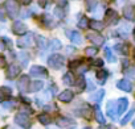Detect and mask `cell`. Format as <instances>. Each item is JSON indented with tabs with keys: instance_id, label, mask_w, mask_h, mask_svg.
Returning <instances> with one entry per match:
<instances>
[{
	"instance_id": "cell-1",
	"label": "cell",
	"mask_w": 135,
	"mask_h": 129,
	"mask_svg": "<svg viewBox=\"0 0 135 129\" xmlns=\"http://www.w3.org/2000/svg\"><path fill=\"white\" fill-rule=\"evenodd\" d=\"M15 122H16L19 126L24 128V129H29L31 125H32L31 117H29V115H28L27 112H19V113L16 115V117H15Z\"/></svg>"
},
{
	"instance_id": "cell-2",
	"label": "cell",
	"mask_w": 135,
	"mask_h": 129,
	"mask_svg": "<svg viewBox=\"0 0 135 129\" xmlns=\"http://www.w3.org/2000/svg\"><path fill=\"white\" fill-rule=\"evenodd\" d=\"M6 9H7L9 17L15 19L20 13V4H19L17 0H7L6 2Z\"/></svg>"
},
{
	"instance_id": "cell-3",
	"label": "cell",
	"mask_w": 135,
	"mask_h": 129,
	"mask_svg": "<svg viewBox=\"0 0 135 129\" xmlns=\"http://www.w3.org/2000/svg\"><path fill=\"white\" fill-rule=\"evenodd\" d=\"M64 63H65V59H64V57L61 54H52L49 57V59H48V64L54 70L61 69L64 66Z\"/></svg>"
},
{
	"instance_id": "cell-4",
	"label": "cell",
	"mask_w": 135,
	"mask_h": 129,
	"mask_svg": "<svg viewBox=\"0 0 135 129\" xmlns=\"http://www.w3.org/2000/svg\"><path fill=\"white\" fill-rule=\"evenodd\" d=\"M29 74H31V77H41V78L48 77V71L42 66H32L29 70Z\"/></svg>"
},
{
	"instance_id": "cell-5",
	"label": "cell",
	"mask_w": 135,
	"mask_h": 129,
	"mask_svg": "<svg viewBox=\"0 0 135 129\" xmlns=\"http://www.w3.org/2000/svg\"><path fill=\"white\" fill-rule=\"evenodd\" d=\"M12 32L17 36H23L27 33V25L21 21H15L12 25Z\"/></svg>"
},
{
	"instance_id": "cell-6",
	"label": "cell",
	"mask_w": 135,
	"mask_h": 129,
	"mask_svg": "<svg viewBox=\"0 0 135 129\" xmlns=\"http://www.w3.org/2000/svg\"><path fill=\"white\" fill-rule=\"evenodd\" d=\"M29 77L28 75H23L21 78H20V80L17 82V87H19V90L21 91V92H25V91H28V87H29Z\"/></svg>"
},
{
	"instance_id": "cell-7",
	"label": "cell",
	"mask_w": 135,
	"mask_h": 129,
	"mask_svg": "<svg viewBox=\"0 0 135 129\" xmlns=\"http://www.w3.org/2000/svg\"><path fill=\"white\" fill-rule=\"evenodd\" d=\"M68 37L70 38V41L73 44H77V45L82 44V36L77 30H69V32H68Z\"/></svg>"
},
{
	"instance_id": "cell-8",
	"label": "cell",
	"mask_w": 135,
	"mask_h": 129,
	"mask_svg": "<svg viewBox=\"0 0 135 129\" xmlns=\"http://www.w3.org/2000/svg\"><path fill=\"white\" fill-rule=\"evenodd\" d=\"M105 21L107 24H115L118 21V13L115 11H113V9H109L106 12V15H105Z\"/></svg>"
},
{
	"instance_id": "cell-9",
	"label": "cell",
	"mask_w": 135,
	"mask_h": 129,
	"mask_svg": "<svg viewBox=\"0 0 135 129\" xmlns=\"http://www.w3.org/2000/svg\"><path fill=\"white\" fill-rule=\"evenodd\" d=\"M88 38H89L94 45H102V44H105V38H103V36H101L99 33H89V34H88Z\"/></svg>"
},
{
	"instance_id": "cell-10",
	"label": "cell",
	"mask_w": 135,
	"mask_h": 129,
	"mask_svg": "<svg viewBox=\"0 0 135 129\" xmlns=\"http://www.w3.org/2000/svg\"><path fill=\"white\" fill-rule=\"evenodd\" d=\"M117 113L118 115H122L124 113V111L127 109V105H128V100L126 98H120L118 101H117Z\"/></svg>"
},
{
	"instance_id": "cell-11",
	"label": "cell",
	"mask_w": 135,
	"mask_h": 129,
	"mask_svg": "<svg viewBox=\"0 0 135 129\" xmlns=\"http://www.w3.org/2000/svg\"><path fill=\"white\" fill-rule=\"evenodd\" d=\"M73 96H74V94H73L70 90H65V91H62V92L60 94L58 99H60L61 101H64V103H69V101L73 100Z\"/></svg>"
},
{
	"instance_id": "cell-12",
	"label": "cell",
	"mask_w": 135,
	"mask_h": 129,
	"mask_svg": "<svg viewBox=\"0 0 135 129\" xmlns=\"http://www.w3.org/2000/svg\"><path fill=\"white\" fill-rule=\"evenodd\" d=\"M31 40H32V34H23L19 41H17V45L19 47H27L31 45Z\"/></svg>"
},
{
	"instance_id": "cell-13",
	"label": "cell",
	"mask_w": 135,
	"mask_h": 129,
	"mask_svg": "<svg viewBox=\"0 0 135 129\" xmlns=\"http://www.w3.org/2000/svg\"><path fill=\"white\" fill-rule=\"evenodd\" d=\"M117 87H118L119 90H122V91H126V92H130V91L132 90V84H131V82H128L127 79L119 80V82L117 83Z\"/></svg>"
},
{
	"instance_id": "cell-14",
	"label": "cell",
	"mask_w": 135,
	"mask_h": 129,
	"mask_svg": "<svg viewBox=\"0 0 135 129\" xmlns=\"http://www.w3.org/2000/svg\"><path fill=\"white\" fill-rule=\"evenodd\" d=\"M19 74H20V66H17V64H11L9 69H8V71H7V77H8L9 79H13V78H16Z\"/></svg>"
},
{
	"instance_id": "cell-15",
	"label": "cell",
	"mask_w": 135,
	"mask_h": 129,
	"mask_svg": "<svg viewBox=\"0 0 135 129\" xmlns=\"http://www.w3.org/2000/svg\"><path fill=\"white\" fill-rule=\"evenodd\" d=\"M56 122H57V125H58L60 128H66V126L74 124L72 119H68V117H58Z\"/></svg>"
},
{
	"instance_id": "cell-16",
	"label": "cell",
	"mask_w": 135,
	"mask_h": 129,
	"mask_svg": "<svg viewBox=\"0 0 135 129\" xmlns=\"http://www.w3.org/2000/svg\"><path fill=\"white\" fill-rule=\"evenodd\" d=\"M11 94H12V90L9 87H6V86L0 87V101H4L6 99H8Z\"/></svg>"
},
{
	"instance_id": "cell-17",
	"label": "cell",
	"mask_w": 135,
	"mask_h": 129,
	"mask_svg": "<svg viewBox=\"0 0 135 129\" xmlns=\"http://www.w3.org/2000/svg\"><path fill=\"white\" fill-rule=\"evenodd\" d=\"M42 87H44V83H42L41 80H35V82H31V83H29L28 91H31V92H37V91H40Z\"/></svg>"
},
{
	"instance_id": "cell-18",
	"label": "cell",
	"mask_w": 135,
	"mask_h": 129,
	"mask_svg": "<svg viewBox=\"0 0 135 129\" xmlns=\"http://www.w3.org/2000/svg\"><path fill=\"white\" fill-rule=\"evenodd\" d=\"M115 101H113V100H110L109 103H107V115L113 119V120H115L117 119V111H115Z\"/></svg>"
},
{
	"instance_id": "cell-19",
	"label": "cell",
	"mask_w": 135,
	"mask_h": 129,
	"mask_svg": "<svg viewBox=\"0 0 135 129\" xmlns=\"http://www.w3.org/2000/svg\"><path fill=\"white\" fill-rule=\"evenodd\" d=\"M124 17H126L127 20H132V19L135 17V7L127 6V7L124 8Z\"/></svg>"
},
{
	"instance_id": "cell-20",
	"label": "cell",
	"mask_w": 135,
	"mask_h": 129,
	"mask_svg": "<svg viewBox=\"0 0 135 129\" xmlns=\"http://www.w3.org/2000/svg\"><path fill=\"white\" fill-rule=\"evenodd\" d=\"M89 26L93 29V30H102L103 29V23H101V21H98V20H91V21H89Z\"/></svg>"
},
{
	"instance_id": "cell-21",
	"label": "cell",
	"mask_w": 135,
	"mask_h": 129,
	"mask_svg": "<svg viewBox=\"0 0 135 129\" xmlns=\"http://www.w3.org/2000/svg\"><path fill=\"white\" fill-rule=\"evenodd\" d=\"M94 117H95V120H97L99 124H105V117H103V115H102V112H101V109H99L98 105H97L95 109H94Z\"/></svg>"
},
{
	"instance_id": "cell-22",
	"label": "cell",
	"mask_w": 135,
	"mask_h": 129,
	"mask_svg": "<svg viewBox=\"0 0 135 129\" xmlns=\"http://www.w3.org/2000/svg\"><path fill=\"white\" fill-rule=\"evenodd\" d=\"M38 121L42 124V125H49L52 122V117L48 115V113H41L38 116Z\"/></svg>"
},
{
	"instance_id": "cell-23",
	"label": "cell",
	"mask_w": 135,
	"mask_h": 129,
	"mask_svg": "<svg viewBox=\"0 0 135 129\" xmlns=\"http://www.w3.org/2000/svg\"><path fill=\"white\" fill-rule=\"evenodd\" d=\"M103 96H105V91H103V90H99V91H97L94 95L90 96V100H93V101H95V103H99Z\"/></svg>"
},
{
	"instance_id": "cell-24",
	"label": "cell",
	"mask_w": 135,
	"mask_h": 129,
	"mask_svg": "<svg viewBox=\"0 0 135 129\" xmlns=\"http://www.w3.org/2000/svg\"><path fill=\"white\" fill-rule=\"evenodd\" d=\"M107 75H109V73H107L106 70H101V71H98V73H97V79H98V82H99L101 84H103L105 80L107 79Z\"/></svg>"
},
{
	"instance_id": "cell-25",
	"label": "cell",
	"mask_w": 135,
	"mask_h": 129,
	"mask_svg": "<svg viewBox=\"0 0 135 129\" xmlns=\"http://www.w3.org/2000/svg\"><path fill=\"white\" fill-rule=\"evenodd\" d=\"M36 42H37V46L41 47V49H45L46 47V38L42 37V36H36Z\"/></svg>"
},
{
	"instance_id": "cell-26",
	"label": "cell",
	"mask_w": 135,
	"mask_h": 129,
	"mask_svg": "<svg viewBox=\"0 0 135 129\" xmlns=\"http://www.w3.org/2000/svg\"><path fill=\"white\" fill-rule=\"evenodd\" d=\"M85 6H86V9H88L89 12H91V11H94V8L98 6V3H97V0H86Z\"/></svg>"
},
{
	"instance_id": "cell-27",
	"label": "cell",
	"mask_w": 135,
	"mask_h": 129,
	"mask_svg": "<svg viewBox=\"0 0 135 129\" xmlns=\"http://www.w3.org/2000/svg\"><path fill=\"white\" fill-rule=\"evenodd\" d=\"M62 82H64L65 84H68V86H70V84H73V83H74L73 75H72L70 73H66V74L64 75V78H62Z\"/></svg>"
},
{
	"instance_id": "cell-28",
	"label": "cell",
	"mask_w": 135,
	"mask_h": 129,
	"mask_svg": "<svg viewBox=\"0 0 135 129\" xmlns=\"http://www.w3.org/2000/svg\"><path fill=\"white\" fill-rule=\"evenodd\" d=\"M134 113H135V108H132V109H131V111H130V112H128V113H127V115H126L123 119H122L120 124H122V125H126V124H127V122L131 120V117L134 116Z\"/></svg>"
},
{
	"instance_id": "cell-29",
	"label": "cell",
	"mask_w": 135,
	"mask_h": 129,
	"mask_svg": "<svg viewBox=\"0 0 135 129\" xmlns=\"http://www.w3.org/2000/svg\"><path fill=\"white\" fill-rule=\"evenodd\" d=\"M9 46H11V40H8L6 37H0V47L6 49V47H9Z\"/></svg>"
},
{
	"instance_id": "cell-30",
	"label": "cell",
	"mask_w": 135,
	"mask_h": 129,
	"mask_svg": "<svg viewBox=\"0 0 135 129\" xmlns=\"http://www.w3.org/2000/svg\"><path fill=\"white\" fill-rule=\"evenodd\" d=\"M105 54H106V58H107L109 62H115V57L113 55V53H111V50L109 47L105 49Z\"/></svg>"
},
{
	"instance_id": "cell-31",
	"label": "cell",
	"mask_w": 135,
	"mask_h": 129,
	"mask_svg": "<svg viewBox=\"0 0 135 129\" xmlns=\"http://www.w3.org/2000/svg\"><path fill=\"white\" fill-rule=\"evenodd\" d=\"M61 47V42L58 41V40H52V42H50V49L52 50H58Z\"/></svg>"
},
{
	"instance_id": "cell-32",
	"label": "cell",
	"mask_w": 135,
	"mask_h": 129,
	"mask_svg": "<svg viewBox=\"0 0 135 129\" xmlns=\"http://www.w3.org/2000/svg\"><path fill=\"white\" fill-rule=\"evenodd\" d=\"M85 54L89 55V57H93V55L97 54V49H95L94 46H91V47H86V49H85Z\"/></svg>"
},
{
	"instance_id": "cell-33",
	"label": "cell",
	"mask_w": 135,
	"mask_h": 129,
	"mask_svg": "<svg viewBox=\"0 0 135 129\" xmlns=\"http://www.w3.org/2000/svg\"><path fill=\"white\" fill-rule=\"evenodd\" d=\"M78 26H80V28H84V29L88 28V26H89V20H88L86 17H82V19L80 20V23H78Z\"/></svg>"
},
{
	"instance_id": "cell-34",
	"label": "cell",
	"mask_w": 135,
	"mask_h": 129,
	"mask_svg": "<svg viewBox=\"0 0 135 129\" xmlns=\"http://www.w3.org/2000/svg\"><path fill=\"white\" fill-rule=\"evenodd\" d=\"M115 49H117L118 51H120L122 54H127V46H126V45H123V44L117 45V46H115Z\"/></svg>"
},
{
	"instance_id": "cell-35",
	"label": "cell",
	"mask_w": 135,
	"mask_h": 129,
	"mask_svg": "<svg viewBox=\"0 0 135 129\" xmlns=\"http://www.w3.org/2000/svg\"><path fill=\"white\" fill-rule=\"evenodd\" d=\"M54 15H56L58 19H62V17L65 16V12H64V11L60 8V7H57V8L54 9Z\"/></svg>"
},
{
	"instance_id": "cell-36",
	"label": "cell",
	"mask_w": 135,
	"mask_h": 129,
	"mask_svg": "<svg viewBox=\"0 0 135 129\" xmlns=\"http://www.w3.org/2000/svg\"><path fill=\"white\" fill-rule=\"evenodd\" d=\"M126 75H128L130 78H132V79H135V66H132V67H130L127 71H126Z\"/></svg>"
},
{
	"instance_id": "cell-37",
	"label": "cell",
	"mask_w": 135,
	"mask_h": 129,
	"mask_svg": "<svg viewBox=\"0 0 135 129\" xmlns=\"http://www.w3.org/2000/svg\"><path fill=\"white\" fill-rule=\"evenodd\" d=\"M77 87H78V91H82V90L85 88V80H84V78H80V79H78Z\"/></svg>"
},
{
	"instance_id": "cell-38",
	"label": "cell",
	"mask_w": 135,
	"mask_h": 129,
	"mask_svg": "<svg viewBox=\"0 0 135 129\" xmlns=\"http://www.w3.org/2000/svg\"><path fill=\"white\" fill-rule=\"evenodd\" d=\"M19 58H21V59H23V63H24V66H25V64L28 63V57H27V54H25V53H20Z\"/></svg>"
},
{
	"instance_id": "cell-39",
	"label": "cell",
	"mask_w": 135,
	"mask_h": 129,
	"mask_svg": "<svg viewBox=\"0 0 135 129\" xmlns=\"http://www.w3.org/2000/svg\"><path fill=\"white\" fill-rule=\"evenodd\" d=\"M3 105H4L6 108H12V107L15 105V101H6Z\"/></svg>"
},
{
	"instance_id": "cell-40",
	"label": "cell",
	"mask_w": 135,
	"mask_h": 129,
	"mask_svg": "<svg viewBox=\"0 0 135 129\" xmlns=\"http://www.w3.org/2000/svg\"><path fill=\"white\" fill-rule=\"evenodd\" d=\"M4 66H6V58L0 55V67H4Z\"/></svg>"
},
{
	"instance_id": "cell-41",
	"label": "cell",
	"mask_w": 135,
	"mask_h": 129,
	"mask_svg": "<svg viewBox=\"0 0 135 129\" xmlns=\"http://www.w3.org/2000/svg\"><path fill=\"white\" fill-rule=\"evenodd\" d=\"M86 70H88V66H81V67H78V73H81V74L85 73Z\"/></svg>"
},
{
	"instance_id": "cell-42",
	"label": "cell",
	"mask_w": 135,
	"mask_h": 129,
	"mask_svg": "<svg viewBox=\"0 0 135 129\" xmlns=\"http://www.w3.org/2000/svg\"><path fill=\"white\" fill-rule=\"evenodd\" d=\"M54 2L60 6H66V0H54Z\"/></svg>"
},
{
	"instance_id": "cell-43",
	"label": "cell",
	"mask_w": 135,
	"mask_h": 129,
	"mask_svg": "<svg viewBox=\"0 0 135 129\" xmlns=\"http://www.w3.org/2000/svg\"><path fill=\"white\" fill-rule=\"evenodd\" d=\"M102 63H103V61H102V59H97V61H95V66L101 67V66H102Z\"/></svg>"
},
{
	"instance_id": "cell-44",
	"label": "cell",
	"mask_w": 135,
	"mask_h": 129,
	"mask_svg": "<svg viewBox=\"0 0 135 129\" xmlns=\"http://www.w3.org/2000/svg\"><path fill=\"white\" fill-rule=\"evenodd\" d=\"M88 90H93V83H91V80H88Z\"/></svg>"
},
{
	"instance_id": "cell-45",
	"label": "cell",
	"mask_w": 135,
	"mask_h": 129,
	"mask_svg": "<svg viewBox=\"0 0 135 129\" xmlns=\"http://www.w3.org/2000/svg\"><path fill=\"white\" fill-rule=\"evenodd\" d=\"M0 20H4V15H3V11H2V8H0Z\"/></svg>"
},
{
	"instance_id": "cell-46",
	"label": "cell",
	"mask_w": 135,
	"mask_h": 129,
	"mask_svg": "<svg viewBox=\"0 0 135 129\" xmlns=\"http://www.w3.org/2000/svg\"><path fill=\"white\" fill-rule=\"evenodd\" d=\"M40 6H41V7H45V6H46L45 0H40Z\"/></svg>"
},
{
	"instance_id": "cell-47",
	"label": "cell",
	"mask_w": 135,
	"mask_h": 129,
	"mask_svg": "<svg viewBox=\"0 0 135 129\" xmlns=\"http://www.w3.org/2000/svg\"><path fill=\"white\" fill-rule=\"evenodd\" d=\"M21 2H23L24 4H29V3L32 2V0H21Z\"/></svg>"
},
{
	"instance_id": "cell-48",
	"label": "cell",
	"mask_w": 135,
	"mask_h": 129,
	"mask_svg": "<svg viewBox=\"0 0 135 129\" xmlns=\"http://www.w3.org/2000/svg\"><path fill=\"white\" fill-rule=\"evenodd\" d=\"M99 129H113L111 126H102V128H99Z\"/></svg>"
},
{
	"instance_id": "cell-49",
	"label": "cell",
	"mask_w": 135,
	"mask_h": 129,
	"mask_svg": "<svg viewBox=\"0 0 135 129\" xmlns=\"http://www.w3.org/2000/svg\"><path fill=\"white\" fill-rule=\"evenodd\" d=\"M134 38H135V29H134Z\"/></svg>"
},
{
	"instance_id": "cell-50",
	"label": "cell",
	"mask_w": 135,
	"mask_h": 129,
	"mask_svg": "<svg viewBox=\"0 0 135 129\" xmlns=\"http://www.w3.org/2000/svg\"><path fill=\"white\" fill-rule=\"evenodd\" d=\"M84 129H89V128H84Z\"/></svg>"
},
{
	"instance_id": "cell-51",
	"label": "cell",
	"mask_w": 135,
	"mask_h": 129,
	"mask_svg": "<svg viewBox=\"0 0 135 129\" xmlns=\"http://www.w3.org/2000/svg\"><path fill=\"white\" fill-rule=\"evenodd\" d=\"M134 53H135V50H134Z\"/></svg>"
}]
</instances>
